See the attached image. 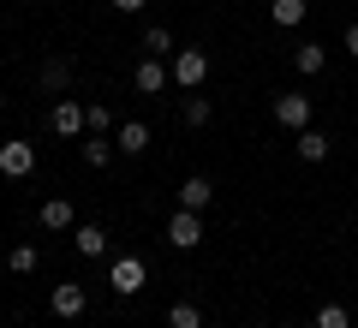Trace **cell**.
Instances as JSON below:
<instances>
[{
  "label": "cell",
  "mask_w": 358,
  "mask_h": 328,
  "mask_svg": "<svg viewBox=\"0 0 358 328\" xmlns=\"http://www.w3.org/2000/svg\"><path fill=\"white\" fill-rule=\"evenodd\" d=\"M179 120H185L192 131L215 120V108H209V96H203V90H185V101H179Z\"/></svg>",
  "instance_id": "10"
},
{
  "label": "cell",
  "mask_w": 358,
  "mask_h": 328,
  "mask_svg": "<svg viewBox=\"0 0 358 328\" xmlns=\"http://www.w3.org/2000/svg\"><path fill=\"white\" fill-rule=\"evenodd\" d=\"M114 143H120V155H143L150 150V126H143V120H126V126L114 131Z\"/></svg>",
  "instance_id": "13"
},
{
  "label": "cell",
  "mask_w": 358,
  "mask_h": 328,
  "mask_svg": "<svg viewBox=\"0 0 358 328\" xmlns=\"http://www.w3.org/2000/svg\"><path fill=\"white\" fill-rule=\"evenodd\" d=\"M108 6H114V13H143L150 0H108Z\"/></svg>",
  "instance_id": "24"
},
{
  "label": "cell",
  "mask_w": 358,
  "mask_h": 328,
  "mask_svg": "<svg viewBox=\"0 0 358 328\" xmlns=\"http://www.w3.org/2000/svg\"><path fill=\"white\" fill-rule=\"evenodd\" d=\"M143 48H150L155 60H162V54H173V30H162V24H150V30H143Z\"/></svg>",
  "instance_id": "21"
},
{
  "label": "cell",
  "mask_w": 358,
  "mask_h": 328,
  "mask_svg": "<svg viewBox=\"0 0 358 328\" xmlns=\"http://www.w3.org/2000/svg\"><path fill=\"white\" fill-rule=\"evenodd\" d=\"M131 84H138V96H162V90L173 84V72H167V66H162V60L150 54V60H138V72H131Z\"/></svg>",
  "instance_id": "8"
},
{
  "label": "cell",
  "mask_w": 358,
  "mask_h": 328,
  "mask_svg": "<svg viewBox=\"0 0 358 328\" xmlns=\"http://www.w3.org/2000/svg\"><path fill=\"white\" fill-rule=\"evenodd\" d=\"M305 13H310V0H268V18L281 30H293V24H305Z\"/></svg>",
  "instance_id": "16"
},
{
  "label": "cell",
  "mask_w": 358,
  "mask_h": 328,
  "mask_svg": "<svg viewBox=\"0 0 358 328\" xmlns=\"http://www.w3.org/2000/svg\"><path fill=\"white\" fill-rule=\"evenodd\" d=\"M275 126H287V131H305V126H310V96H299V90L275 96Z\"/></svg>",
  "instance_id": "7"
},
{
  "label": "cell",
  "mask_w": 358,
  "mask_h": 328,
  "mask_svg": "<svg viewBox=\"0 0 358 328\" xmlns=\"http://www.w3.org/2000/svg\"><path fill=\"white\" fill-rule=\"evenodd\" d=\"M48 126L54 131H60V138H84V101H72V96H60V101H54V108H48Z\"/></svg>",
  "instance_id": "6"
},
{
  "label": "cell",
  "mask_w": 358,
  "mask_h": 328,
  "mask_svg": "<svg viewBox=\"0 0 358 328\" xmlns=\"http://www.w3.org/2000/svg\"><path fill=\"white\" fill-rule=\"evenodd\" d=\"M120 143H108V131H84V167H108Z\"/></svg>",
  "instance_id": "15"
},
{
  "label": "cell",
  "mask_w": 358,
  "mask_h": 328,
  "mask_svg": "<svg viewBox=\"0 0 358 328\" xmlns=\"http://www.w3.org/2000/svg\"><path fill=\"white\" fill-rule=\"evenodd\" d=\"M317 328H352L346 304H322V311H317Z\"/></svg>",
  "instance_id": "22"
},
{
  "label": "cell",
  "mask_w": 358,
  "mask_h": 328,
  "mask_svg": "<svg viewBox=\"0 0 358 328\" xmlns=\"http://www.w3.org/2000/svg\"><path fill=\"white\" fill-rule=\"evenodd\" d=\"M346 54H352V60H358V24L346 30Z\"/></svg>",
  "instance_id": "25"
},
{
  "label": "cell",
  "mask_w": 358,
  "mask_h": 328,
  "mask_svg": "<svg viewBox=\"0 0 358 328\" xmlns=\"http://www.w3.org/2000/svg\"><path fill=\"white\" fill-rule=\"evenodd\" d=\"M72 245H78L84 257H108V233L96 227V221H78V227H72Z\"/></svg>",
  "instance_id": "12"
},
{
  "label": "cell",
  "mask_w": 358,
  "mask_h": 328,
  "mask_svg": "<svg viewBox=\"0 0 358 328\" xmlns=\"http://www.w3.org/2000/svg\"><path fill=\"white\" fill-rule=\"evenodd\" d=\"M42 227H54V233H72V227H78V209H72V197H48V203H42Z\"/></svg>",
  "instance_id": "9"
},
{
  "label": "cell",
  "mask_w": 358,
  "mask_h": 328,
  "mask_svg": "<svg viewBox=\"0 0 358 328\" xmlns=\"http://www.w3.org/2000/svg\"><path fill=\"white\" fill-rule=\"evenodd\" d=\"M48 311H54V316H60V322H78V316H84V311H90V292H84V287H78V280H60V287H54V292H48Z\"/></svg>",
  "instance_id": "4"
},
{
  "label": "cell",
  "mask_w": 358,
  "mask_h": 328,
  "mask_svg": "<svg viewBox=\"0 0 358 328\" xmlns=\"http://www.w3.org/2000/svg\"><path fill=\"white\" fill-rule=\"evenodd\" d=\"M167 245H173V251H197V245H203V215L197 209H173L167 215Z\"/></svg>",
  "instance_id": "2"
},
{
  "label": "cell",
  "mask_w": 358,
  "mask_h": 328,
  "mask_svg": "<svg viewBox=\"0 0 358 328\" xmlns=\"http://www.w3.org/2000/svg\"><path fill=\"white\" fill-rule=\"evenodd\" d=\"M0 114H6V96H0Z\"/></svg>",
  "instance_id": "26"
},
{
  "label": "cell",
  "mask_w": 358,
  "mask_h": 328,
  "mask_svg": "<svg viewBox=\"0 0 358 328\" xmlns=\"http://www.w3.org/2000/svg\"><path fill=\"white\" fill-rule=\"evenodd\" d=\"M36 263H42L36 245H13V251H6V269H13V275H36Z\"/></svg>",
  "instance_id": "19"
},
{
  "label": "cell",
  "mask_w": 358,
  "mask_h": 328,
  "mask_svg": "<svg viewBox=\"0 0 358 328\" xmlns=\"http://www.w3.org/2000/svg\"><path fill=\"white\" fill-rule=\"evenodd\" d=\"M66 84H72V60L60 54V60L42 66V90H48V96H66Z\"/></svg>",
  "instance_id": "18"
},
{
  "label": "cell",
  "mask_w": 358,
  "mask_h": 328,
  "mask_svg": "<svg viewBox=\"0 0 358 328\" xmlns=\"http://www.w3.org/2000/svg\"><path fill=\"white\" fill-rule=\"evenodd\" d=\"M167 328H203V311H197L192 299H179L173 311H167Z\"/></svg>",
  "instance_id": "20"
},
{
  "label": "cell",
  "mask_w": 358,
  "mask_h": 328,
  "mask_svg": "<svg viewBox=\"0 0 358 328\" xmlns=\"http://www.w3.org/2000/svg\"><path fill=\"white\" fill-rule=\"evenodd\" d=\"M143 280H150V269H143V257H114V269H108V287H114L120 299H131V292H143Z\"/></svg>",
  "instance_id": "3"
},
{
  "label": "cell",
  "mask_w": 358,
  "mask_h": 328,
  "mask_svg": "<svg viewBox=\"0 0 358 328\" xmlns=\"http://www.w3.org/2000/svg\"><path fill=\"white\" fill-rule=\"evenodd\" d=\"M209 197H215V185H209L203 173H192L185 185H179V209H197V215H203V209H209Z\"/></svg>",
  "instance_id": "11"
},
{
  "label": "cell",
  "mask_w": 358,
  "mask_h": 328,
  "mask_svg": "<svg viewBox=\"0 0 358 328\" xmlns=\"http://www.w3.org/2000/svg\"><path fill=\"white\" fill-rule=\"evenodd\" d=\"M268 328H275V322H268Z\"/></svg>",
  "instance_id": "27"
},
{
  "label": "cell",
  "mask_w": 358,
  "mask_h": 328,
  "mask_svg": "<svg viewBox=\"0 0 358 328\" xmlns=\"http://www.w3.org/2000/svg\"><path fill=\"white\" fill-rule=\"evenodd\" d=\"M84 126H90V131H108L114 120H108V108H102V101H84Z\"/></svg>",
  "instance_id": "23"
},
{
  "label": "cell",
  "mask_w": 358,
  "mask_h": 328,
  "mask_svg": "<svg viewBox=\"0 0 358 328\" xmlns=\"http://www.w3.org/2000/svg\"><path fill=\"white\" fill-rule=\"evenodd\" d=\"M329 131H317V126H305L299 131V162H329Z\"/></svg>",
  "instance_id": "14"
},
{
  "label": "cell",
  "mask_w": 358,
  "mask_h": 328,
  "mask_svg": "<svg viewBox=\"0 0 358 328\" xmlns=\"http://www.w3.org/2000/svg\"><path fill=\"white\" fill-rule=\"evenodd\" d=\"M167 72H173L179 90H203V78H209V54H203V48H173V66H167Z\"/></svg>",
  "instance_id": "1"
},
{
  "label": "cell",
  "mask_w": 358,
  "mask_h": 328,
  "mask_svg": "<svg viewBox=\"0 0 358 328\" xmlns=\"http://www.w3.org/2000/svg\"><path fill=\"white\" fill-rule=\"evenodd\" d=\"M0 173H6V179H30V173H36V143H24V138L0 143Z\"/></svg>",
  "instance_id": "5"
},
{
  "label": "cell",
  "mask_w": 358,
  "mask_h": 328,
  "mask_svg": "<svg viewBox=\"0 0 358 328\" xmlns=\"http://www.w3.org/2000/svg\"><path fill=\"white\" fill-rule=\"evenodd\" d=\"M293 60H299V72H305V78H317L322 66H329V48H322V42H299Z\"/></svg>",
  "instance_id": "17"
}]
</instances>
